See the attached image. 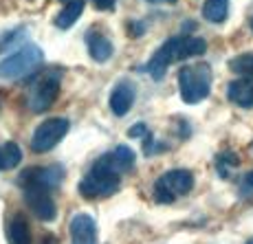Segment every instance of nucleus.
Instances as JSON below:
<instances>
[{
  "label": "nucleus",
  "instance_id": "obj_1",
  "mask_svg": "<svg viewBox=\"0 0 253 244\" xmlns=\"http://www.w3.org/2000/svg\"><path fill=\"white\" fill-rule=\"evenodd\" d=\"M137 154L128 145H117L110 152L101 154L88 167L84 178L80 180V194L88 200L108 198L119 189L121 176L134 167Z\"/></svg>",
  "mask_w": 253,
  "mask_h": 244
},
{
  "label": "nucleus",
  "instance_id": "obj_2",
  "mask_svg": "<svg viewBox=\"0 0 253 244\" xmlns=\"http://www.w3.org/2000/svg\"><path fill=\"white\" fill-rule=\"evenodd\" d=\"M205 51H207V42L203 38H187V36L169 38L168 42H163L159 46V51H154L152 60L148 62L145 71L150 73L152 80H163L172 62L187 60V57H194V55H203Z\"/></svg>",
  "mask_w": 253,
  "mask_h": 244
},
{
  "label": "nucleus",
  "instance_id": "obj_3",
  "mask_svg": "<svg viewBox=\"0 0 253 244\" xmlns=\"http://www.w3.org/2000/svg\"><path fill=\"white\" fill-rule=\"evenodd\" d=\"M213 73L209 64H194L183 66L178 71V88L185 104H198V101L207 99L211 92Z\"/></svg>",
  "mask_w": 253,
  "mask_h": 244
},
{
  "label": "nucleus",
  "instance_id": "obj_4",
  "mask_svg": "<svg viewBox=\"0 0 253 244\" xmlns=\"http://www.w3.org/2000/svg\"><path fill=\"white\" fill-rule=\"evenodd\" d=\"M42 60H44V55H42L40 46H20L18 51H13L11 55L0 62V80H20V77L36 71L42 64Z\"/></svg>",
  "mask_w": 253,
  "mask_h": 244
},
{
  "label": "nucleus",
  "instance_id": "obj_5",
  "mask_svg": "<svg viewBox=\"0 0 253 244\" xmlns=\"http://www.w3.org/2000/svg\"><path fill=\"white\" fill-rule=\"evenodd\" d=\"M60 95V73L48 71L38 75L27 90V106L31 112H44Z\"/></svg>",
  "mask_w": 253,
  "mask_h": 244
},
{
  "label": "nucleus",
  "instance_id": "obj_6",
  "mask_svg": "<svg viewBox=\"0 0 253 244\" xmlns=\"http://www.w3.org/2000/svg\"><path fill=\"white\" fill-rule=\"evenodd\" d=\"M194 187V174L189 169H169L161 174L154 183V198L157 203H174L176 198L189 194Z\"/></svg>",
  "mask_w": 253,
  "mask_h": 244
},
{
  "label": "nucleus",
  "instance_id": "obj_7",
  "mask_svg": "<svg viewBox=\"0 0 253 244\" xmlns=\"http://www.w3.org/2000/svg\"><path fill=\"white\" fill-rule=\"evenodd\" d=\"M69 130H71V121L66 117H51V119L42 121L31 136V150L36 154L48 152L69 134Z\"/></svg>",
  "mask_w": 253,
  "mask_h": 244
},
{
  "label": "nucleus",
  "instance_id": "obj_8",
  "mask_svg": "<svg viewBox=\"0 0 253 244\" xmlns=\"http://www.w3.org/2000/svg\"><path fill=\"white\" fill-rule=\"evenodd\" d=\"M62 178H64V167L62 165H38V167L24 169L18 178L22 189H44L53 192L60 187Z\"/></svg>",
  "mask_w": 253,
  "mask_h": 244
},
{
  "label": "nucleus",
  "instance_id": "obj_9",
  "mask_svg": "<svg viewBox=\"0 0 253 244\" xmlns=\"http://www.w3.org/2000/svg\"><path fill=\"white\" fill-rule=\"evenodd\" d=\"M24 203L31 209V213L42 222H53L57 216V204L51 192L44 189H24Z\"/></svg>",
  "mask_w": 253,
  "mask_h": 244
},
{
  "label": "nucleus",
  "instance_id": "obj_10",
  "mask_svg": "<svg viewBox=\"0 0 253 244\" xmlns=\"http://www.w3.org/2000/svg\"><path fill=\"white\" fill-rule=\"evenodd\" d=\"M134 97H137V90H134V86L128 80L117 81V86L110 92V110H113V115L115 117L128 115L134 104Z\"/></svg>",
  "mask_w": 253,
  "mask_h": 244
},
{
  "label": "nucleus",
  "instance_id": "obj_11",
  "mask_svg": "<svg viewBox=\"0 0 253 244\" xmlns=\"http://www.w3.org/2000/svg\"><path fill=\"white\" fill-rule=\"evenodd\" d=\"M71 242L73 244H95L97 224L88 213H77L71 220Z\"/></svg>",
  "mask_w": 253,
  "mask_h": 244
},
{
  "label": "nucleus",
  "instance_id": "obj_12",
  "mask_svg": "<svg viewBox=\"0 0 253 244\" xmlns=\"http://www.w3.org/2000/svg\"><path fill=\"white\" fill-rule=\"evenodd\" d=\"M86 46H88V55L97 62V64L108 62L110 57H113V53H115L113 42H110L101 31H95V29L86 33Z\"/></svg>",
  "mask_w": 253,
  "mask_h": 244
},
{
  "label": "nucleus",
  "instance_id": "obj_13",
  "mask_svg": "<svg viewBox=\"0 0 253 244\" xmlns=\"http://www.w3.org/2000/svg\"><path fill=\"white\" fill-rule=\"evenodd\" d=\"M227 97L240 108H253V80H236L227 86Z\"/></svg>",
  "mask_w": 253,
  "mask_h": 244
},
{
  "label": "nucleus",
  "instance_id": "obj_14",
  "mask_svg": "<svg viewBox=\"0 0 253 244\" xmlns=\"http://www.w3.org/2000/svg\"><path fill=\"white\" fill-rule=\"evenodd\" d=\"M7 240L9 244H31V229L22 213L9 218L7 222Z\"/></svg>",
  "mask_w": 253,
  "mask_h": 244
},
{
  "label": "nucleus",
  "instance_id": "obj_15",
  "mask_svg": "<svg viewBox=\"0 0 253 244\" xmlns=\"http://www.w3.org/2000/svg\"><path fill=\"white\" fill-rule=\"evenodd\" d=\"M22 161V150L18 143L7 141V143H0V172H9V169L18 167Z\"/></svg>",
  "mask_w": 253,
  "mask_h": 244
},
{
  "label": "nucleus",
  "instance_id": "obj_16",
  "mask_svg": "<svg viewBox=\"0 0 253 244\" xmlns=\"http://www.w3.org/2000/svg\"><path fill=\"white\" fill-rule=\"evenodd\" d=\"M227 13H229V0H205V4H203V18L207 22H225Z\"/></svg>",
  "mask_w": 253,
  "mask_h": 244
},
{
  "label": "nucleus",
  "instance_id": "obj_17",
  "mask_svg": "<svg viewBox=\"0 0 253 244\" xmlns=\"http://www.w3.org/2000/svg\"><path fill=\"white\" fill-rule=\"evenodd\" d=\"M84 2H86V0H71V2H66V7L62 9V11L57 13V18H55L57 27H60V29L73 27V24L80 20L82 11H84Z\"/></svg>",
  "mask_w": 253,
  "mask_h": 244
},
{
  "label": "nucleus",
  "instance_id": "obj_18",
  "mask_svg": "<svg viewBox=\"0 0 253 244\" xmlns=\"http://www.w3.org/2000/svg\"><path fill=\"white\" fill-rule=\"evenodd\" d=\"M229 68L242 80H253V53H242L229 60Z\"/></svg>",
  "mask_w": 253,
  "mask_h": 244
},
{
  "label": "nucleus",
  "instance_id": "obj_19",
  "mask_svg": "<svg viewBox=\"0 0 253 244\" xmlns=\"http://www.w3.org/2000/svg\"><path fill=\"white\" fill-rule=\"evenodd\" d=\"M238 156L233 154V152H225V154H220L216 159V165H218V172H220V176H229V172L233 167H238Z\"/></svg>",
  "mask_w": 253,
  "mask_h": 244
},
{
  "label": "nucleus",
  "instance_id": "obj_20",
  "mask_svg": "<svg viewBox=\"0 0 253 244\" xmlns=\"http://www.w3.org/2000/svg\"><path fill=\"white\" fill-rule=\"evenodd\" d=\"M128 134H130V136H143V139H145V136H150V134H148V128H145L143 123L132 125V128L128 130Z\"/></svg>",
  "mask_w": 253,
  "mask_h": 244
},
{
  "label": "nucleus",
  "instance_id": "obj_21",
  "mask_svg": "<svg viewBox=\"0 0 253 244\" xmlns=\"http://www.w3.org/2000/svg\"><path fill=\"white\" fill-rule=\"evenodd\" d=\"M95 2L97 9H101V11H110V9H115L117 0H92Z\"/></svg>",
  "mask_w": 253,
  "mask_h": 244
},
{
  "label": "nucleus",
  "instance_id": "obj_22",
  "mask_svg": "<svg viewBox=\"0 0 253 244\" xmlns=\"http://www.w3.org/2000/svg\"><path fill=\"white\" fill-rule=\"evenodd\" d=\"M242 187H245V189H253V172H249L245 176V183H242Z\"/></svg>",
  "mask_w": 253,
  "mask_h": 244
},
{
  "label": "nucleus",
  "instance_id": "obj_23",
  "mask_svg": "<svg viewBox=\"0 0 253 244\" xmlns=\"http://www.w3.org/2000/svg\"><path fill=\"white\" fill-rule=\"evenodd\" d=\"M148 2H152V4H174L176 0H148Z\"/></svg>",
  "mask_w": 253,
  "mask_h": 244
},
{
  "label": "nucleus",
  "instance_id": "obj_24",
  "mask_svg": "<svg viewBox=\"0 0 253 244\" xmlns=\"http://www.w3.org/2000/svg\"><path fill=\"white\" fill-rule=\"evenodd\" d=\"M249 24H251V29H253V13H251V18H249Z\"/></svg>",
  "mask_w": 253,
  "mask_h": 244
},
{
  "label": "nucleus",
  "instance_id": "obj_25",
  "mask_svg": "<svg viewBox=\"0 0 253 244\" xmlns=\"http://www.w3.org/2000/svg\"><path fill=\"white\" fill-rule=\"evenodd\" d=\"M247 244H253V240H249V242H247Z\"/></svg>",
  "mask_w": 253,
  "mask_h": 244
}]
</instances>
